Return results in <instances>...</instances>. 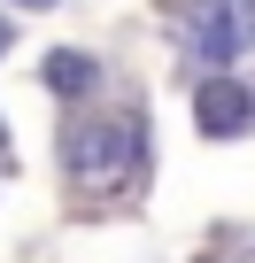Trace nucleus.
I'll list each match as a JSON object with an SVG mask.
<instances>
[{
  "label": "nucleus",
  "instance_id": "obj_7",
  "mask_svg": "<svg viewBox=\"0 0 255 263\" xmlns=\"http://www.w3.org/2000/svg\"><path fill=\"white\" fill-rule=\"evenodd\" d=\"M16 8H54V0H16Z\"/></svg>",
  "mask_w": 255,
  "mask_h": 263
},
{
  "label": "nucleus",
  "instance_id": "obj_2",
  "mask_svg": "<svg viewBox=\"0 0 255 263\" xmlns=\"http://www.w3.org/2000/svg\"><path fill=\"white\" fill-rule=\"evenodd\" d=\"M255 47V0H201L186 24V62L193 70H232Z\"/></svg>",
  "mask_w": 255,
  "mask_h": 263
},
{
  "label": "nucleus",
  "instance_id": "obj_5",
  "mask_svg": "<svg viewBox=\"0 0 255 263\" xmlns=\"http://www.w3.org/2000/svg\"><path fill=\"white\" fill-rule=\"evenodd\" d=\"M0 54H16V24L8 16H0Z\"/></svg>",
  "mask_w": 255,
  "mask_h": 263
},
{
  "label": "nucleus",
  "instance_id": "obj_8",
  "mask_svg": "<svg viewBox=\"0 0 255 263\" xmlns=\"http://www.w3.org/2000/svg\"><path fill=\"white\" fill-rule=\"evenodd\" d=\"M0 147H8V132H0Z\"/></svg>",
  "mask_w": 255,
  "mask_h": 263
},
{
  "label": "nucleus",
  "instance_id": "obj_4",
  "mask_svg": "<svg viewBox=\"0 0 255 263\" xmlns=\"http://www.w3.org/2000/svg\"><path fill=\"white\" fill-rule=\"evenodd\" d=\"M47 85H54L62 101H85V93L101 85V62L77 54V47H54V54H47Z\"/></svg>",
  "mask_w": 255,
  "mask_h": 263
},
{
  "label": "nucleus",
  "instance_id": "obj_3",
  "mask_svg": "<svg viewBox=\"0 0 255 263\" xmlns=\"http://www.w3.org/2000/svg\"><path fill=\"white\" fill-rule=\"evenodd\" d=\"M193 124L209 132V140H240V132L255 124V93H247L240 78H224V70H209V78L193 85Z\"/></svg>",
  "mask_w": 255,
  "mask_h": 263
},
{
  "label": "nucleus",
  "instance_id": "obj_6",
  "mask_svg": "<svg viewBox=\"0 0 255 263\" xmlns=\"http://www.w3.org/2000/svg\"><path fill=\"white\" fill-rule=\"evenodd\" d=\"M232 263H255V240H240V255H232Z\"/></svg>",
  "mask_w": 255,
  "mask_h": 263
},
{
  "label": "nucleus",
  "instance_id": "obj_1",
  "mask_svg": "<svg viewBox=\"0 0 255 263\" xmlns=\"http://www.w3.org/2000/svg\"><path fill=\"white\" fill-rule=\"evenodd\" d=\"M62 163L85 186H124L147 163V124H132V116H85V124L62 132Z\"/></svg>",
  "mask_w": 255,
  "mask_h": 263
}]
</instances>
